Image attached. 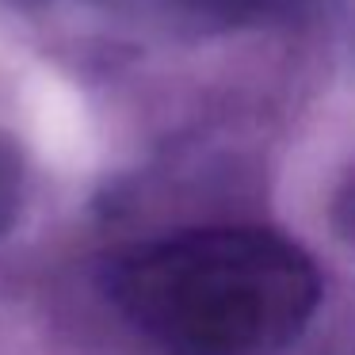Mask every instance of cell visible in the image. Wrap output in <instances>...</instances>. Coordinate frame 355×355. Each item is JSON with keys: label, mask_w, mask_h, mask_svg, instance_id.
<instances>
[{"label": "cell", "mask_w": 355, "mask_h": 355, "mask_svg": "<svg viewBox=\"0 0 355 355\" xmlns=\"http://www.w3.org/2000/svg\"><path fill=\"white\" fill-rule=\"evenodd\" d=\"M115 298L161 355H283L321 306V271L271 230L207 225L134 248Z\"/></svg>", "instance_id": "obj_1"}]
</instances>
